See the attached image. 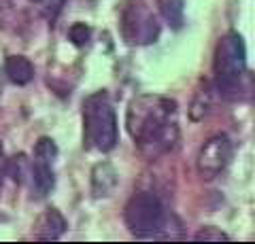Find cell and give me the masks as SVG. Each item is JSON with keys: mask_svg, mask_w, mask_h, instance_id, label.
<instances>
[{"mask_svg": "<svg viewBox=\"0 0 255 244\" xmlns=\"http://www.w3.org/2000/svg\"><path fill=\"white\" fill-rule=\"evenodd\" d=\"M126 128L138 145L140 153L155 160L170 151L179 140L177 104L164 96H136L126 113Z\"/></svg>", "mask_w": 255, "mask_h": 244, "instance_id": "6da1fadb", "label": "cell"}, {"mask_svg": "<svg viewBox=\"0 0 255 244\" xmlns=\"http://www.w3.org/2000/svg\"><path fill=\"white\" fill-rule=\"evenodd\" d=\"M119 140L117 115L105 91H96L83 102V143L96 151H113Z\"/></svg>", "mask_w": 255, "mask_h": 244, "instance_id": "7a4b0ae2", "label": "cell"}, {"mask_svg": "<svg viewBox=\"0 0 255 244\" xmlns=\"http://www.w3.org/2000/svg\"><path fill=\"white\" fill-rule=\"evenodd\" d=\"M215 85L223 96H232L241 89L247 77V49L238 32H228L219 38L213 60Z\"/></svg>", "mask_w": 255, "mask_h": 244, "instance_id": "3957f363", "label": "cell"}, {"mask_svg": "<svg viewBox=\"0 0 255 244\" xmlns=\"http://www.w3.org/2000/svg\"><path fill=\"white\" fill-rule=\"evenodd\" d=\"M124 219L134 236L147 238V236H155L157 230H162L166 215H164L162 202H159L155 193L140 191V193H134L130 202L126 204Z\"/></svg>", "mask_w": 255, "mask_h": 244, "instance_id": "277c9868", "label": "cell"}, {"mask_svg": "<svg viewBox=\"0 0 255 244\" xmlns=\"http://www.w3.org/2000/svg\"><path fill=\"white\" fill-rule=\"evenodd\" d=\"M122 34L130 45H151L159 36V23L155 13L145 0H130L122 13Z\"/></svg>", "mask_w": 255, "mask_h": 244, "instance_id": "5b68a950", "label": "cell"}, {"mask_svg": "<svg viewBox=\"0 0 255 244\" xmlns=\"http://www.w3.org/2000/svg\"><path fill=\"white\" fill-rule=\"evenodd\" d=\"M230 160H232V143H230V138L226 134H215L202 145L200 153H198L196 160L198 174L211 180L226 170Z\"/></svg>", "mask_w": 255, "mask_h": 244, "instance_id": "8992f818", "label": "cell"}, {"mask_svg": "<svg viewBox=\"0 0 255 244\" xmlns=\"http://www.w3.org/2000/svg\"><path fill=\"white\" fill-rule=\"evenodd\" d=\"M58 155V147L51 138H41L34 147V160H32V187L36 195L45 198L55 185L53 176V160Z\"/></svg>", "mask_w": 255, "mask_h": 244, "instance_id": "52a82bcc", "label": "cell"}, {"mask_svg": "<svg viewBox=\"0 0 255 244\" xmlns=\"http://www.w3.org/2000/svg\"><path fill=\"white\" fill-rule=\"evenodd\" d=\"M66 227H68V223H66V219H64L62 212L55 210V208H49L36 219L34 238L36 240H58L60 236L66 232Z\"/></svg>", "mask_w": 255, "mask_h": 244, "instance_id": "ba28073f", "label": "cell"}, {"mask_svg": "<svg viewBox=\"0 0 255 244\" xmlns=\"http://www.w3.org/2000/svg\"><path fill=\"white\" fill-rule=\"evenodd\" d=\"M117 185V172L113 170L111 163H98L92 172V189L96 198H105L111 195V191Z\"/></svg>", "mask_w": 255, "mask_h": 244, "instance_id": "9c48e42d", "label": "cell"}, {"mask_svg": "<svg viewBox=\"0 0 255 244\" xmlns=\"http://www.w3.org/2000/svg\"><path fill=\"white\" fill-rule=\"evenodd\" d=\"M4 70H6L9 81L15 83V85H28L32 79H34V66H32V62L28 58H23V56L6 58Z\"/></svg>", "mask_w": 255, "mask_h": 244, "instance_id": "30bf717a", "label": "cell"}, {"mask_svg": "<svg viewBox=\"0 0 255 244\" xmlns=\"http://www.w3.org/2000/svg\"><path fill=\"white\" fill-rule=\"evenodd\" d=\"M157 6H159V13L164 15V19L172 28L183 26V13H185L183 0H157Z\"/></svg>", "mask_w": 255, "mask_h": 244, "instance_id": "8fae6325", "label": "cell"}, {"mask_svg": "<svg viewBox=\"0 0 255 244\" xmlns=\"http://www.w3.org/2000/svg\"><path fill=\"white\" fill-rule=\"evenodd\" d=\"M194 240L198 242H226L230 240L228 238V234H223L219 227H215V225H204L198 230V234L194 236Z\"/></svg>", "mask_w": 255, "mask_h": 244, "instance_id": "7c38bea8", "label": "cell"}, {"mask_svg": "<svg viewBox=\"0 0 255 244\" xmlns=\"http://www.w3.org/2000/svg\"><path fill=\"white\" fill-rule=\"evenodd\" d=\"M68 36H70V41H73V45L83 47L90 41V28H87L85 23H73L68 30Z\"/></svg>", "mask_w": 255, "mask_h": 244, "instance_id": "4fadbf2b", "label": "cell"}, {"mask_svg": "<svg viewBox=\"0 0 255 244\" xmlns=\"http://www.w3.org/2000/svg\"><path fill=\"white\" fill-rule=\"evenodd\" d=\"M6 172V160H4V153H2V147H0V187H2V176Z\"/></svg>", "mask_w": 255, "mask_h": 244, "instance_id": "5bb4252c", "label": "cell"}, {"mask_svg": "<svg viewBox=\"0 0 255 244\" xmlns=\"http://www.w3.org/2000/svg\"><path fill=\"white\" fill-rule=\"evenodd\" d=\"M11 6V0H0V11H6Z\"/></svg>", "mask_w": 255, "mask_h": 244, "instance_id": "9a60e30c", "label": "cell"}, {"mask_svg": "<svg viewBox=\"0 0 255 244\" xmlns=\"http://www.w3.org/2000/svg\"><path fill=\"white\" fill-rule=\"evenodd\" d=\"M30 2H41V0H30Z\"/></svg>", "mask_w": 255, "mask_h": 244, "instance_id": "2e32d148", "label": "cell"}]
</instances>
